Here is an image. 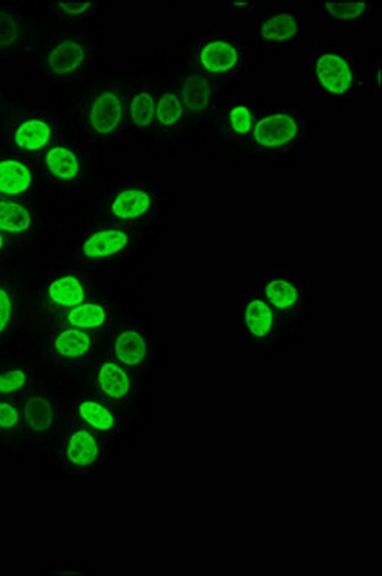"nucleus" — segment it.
<instances>
[{
    "instance_id": "f257e3e1",
    "label": "nucleus",
    "mask_w": 382,
    "mask_h": 576,
    "mask_svg": "<svg viewBox=\"0 0 382 576\" xmlns=\"http://www.w3.org/2000/svg\"><path fill=\"white\" fill-rule=\"evenodd\" d=\"M309 133L305 117L297 109L273 108L259 113L251 149L260 156H283L301 148Z\"/></svg>"
},
{
    "instance_id": "f03ea898",
    "label": "nucleus",
    "mask_w": 382,
    "mask_h": 576,
    "mask_svg": "<svg viewBox=\"0 0 382 576\" xmlns=\"http://www.w3.org/2000/svg\"><path fill=\"white\" fill-rule=\"evenodd\" d=\"M315 89L323 97L349 98L361 88V74L353 54L335 46H321L310 54Z\"/></svg>"
},
{
    "instance_id": "7ed1b4c3",
    "label": "nucleus",
    "mask_w": 382,
    "mask_h": 576,
    "mask_svg": "<svg viewBox=\"0 0 382 576\" xmlns=\"http://www.w3.org/2000/svg\"><path fill=\"white\" fill-rule=\"evenodd\" d=\"M193 68L203 77H231L247 70V50L226 34L199 39L192 50Z\"/></svg>"
},
{
    "instance_id": "20e7f679",
    "label": "nucleus",
    "mask_w": 382,
    "mask_h": 576,
    "mask_svg": "<svg viewBox=\"0 0 382 576\" xmlns=\"http://www.w3.org/2000/svg\"><path fill=\"white\" fill-rule=\"evenodd\" d=\"M124 94L120 89L106 86L94 94L85 108L83 122L89 135L97 140H112L123 129L125 120Z\"/></svg>"
},
{
    "instance_id": "39448f33",
    "label": "nucleus",
    "mask_w": 382,
    "mask_h": 576,
    "mask_svg": "<svg viewBox=\"0 0 382 576\" xmlns=\"http://www.w3.org/2000/svg\"><path fill=\"white\" fill-rule=\"evenodd\" d=\"M156 211V193L145 183L118 184L108 195V213L117 225H135L151 219Z\"/></svg>"
},
{
    "instance_id": "423d86ee",
    "label": "nucleus",
    "mask_w": 382,
    "mask_h": 576,
    "mask_svg": "<svg viewBox=\"0 0 382 576\" xmlns=\"http://www.w3.org/2000/svg\"><path fill=\"white\" fill-rule=\"evenodd\" d=\"M61 461L63 467L76 475H89L101 467L108 456L106 441L89 430L74 425L61 441Z\"/></svg>"
},
{
    "instance_id": "0eeeda50",
    "label": "nucleus",
    "mask_w": 382,
    "mask_h": 576,
    "mask_svg": "<svg viewBox=\"0 0 382 576\" xmlns=\"http://www.w3.org/2000/svg\"><path fill=\"white\" fill-rule=\"evenodd\" d=\"M137 242V232L124 225H102L83 239L80 258L88 263H108L124 259Z\"/></svg>"
},
{
    "instance_id": "6e6552de",
    "label": "nucleus",
    "mask_w": 382,
    "mask_h": 576,
    "mask_svg": "<svg viewBox=\"0 0 382 576\" xmlns=\"http://www.w3.org/2000/svg\"><path fill=\"white\" fill-rule=\"evenodd\" d=\"M76 425L89 430L101 439H117L124 430V420L120 409L106 401L100 394H85L73 405Z\"/></svg>"
},
{
    "instance_id": "1a4fd4ad",
    "label": "nucleus",
    "mask_w": 382,
    "mask_h": 576,
    "mask_svg": "<svg viewBox=\"0 0 382 576\" xmlns=\"http://www.w3.org/2000/svg\"><path fill=\"white\" fill-rule=\"evenodd\" d=\"M251 41L259 46H298L303 41L301 14L293 10H275L260 18L251 30Z\"/></svg>"
},
{
    "instance_id": "9d476101",
    "label": "nucleus",
    "mask_w": 382,
    "mask_h": 576,
    "mask_svg": "<svg viewBox=\"0 0 382 576\" xmlns=\"http://www.w3.org/2000/svg\"><path fill=\"white\" fill-rule=\"evenodd\" d=\"M97 393L117 407L130 404L137 396V382L132 370L116 358L106 355L98 358L96 365Z\"/></svg>"
},
{
    "instance_id": "9b49d317",
    "label": "nucleus",
    "mask_w": 382,
    "mask_h": 576,
    "mask_svg": "<svg viewBox=\"0 0 382 576\" xmlns=\"http://www.w3.org/2000/svg\"><path fill=\"white\" fill-rule=\"evenodd\" d=\"M48 352L58 365H83L96 352V338L86 330L62 325L50 335Z\"/></svg>"
},
{
    "instance_id": "f8f14e48",
    "label": "nucleus",
    "mask_w": 382,
    "mask_h": 576,
    "mask_svg": "<svg viewBox=\"0 0 382 576\" xmlns=\"http://www.w3.org/2000/svg\"><path fill=\"white\" fill-rule=\"evenodd\" d=\"M306 287L305 282L294 275L273 272L263 280L260 294L266 298L279 315H293L305 305Z\"/></svg>"
},
{
    "instance_id": "ddd939ff",
    "label": "nucleus",
    "mask_w": 382,
    "mask_h": 576,
    "mask_svg": "<svg viewBox=\"0 0 382 576\" xmlns=\"http://www.w3.org/2000/svg\"><path fill=\"white\" fill-rule=\"evenodd\" d=\"M277 317L274 307L260 292L248 294L240 303V322L243 335L253 343H268L277 333Z\"/></svg>"
},
{
    "instance_id": "4468645a",
    "label": "nucleus",
    "mask_w": 382,
    "mask_h": 576,
    "mask_svg": "<svg viewBox=\"0 0 382 576\" xmlns=\"http://www.w3.org/2000/svg\"><path fill=\"white\" fill-rule=\"evenodd\" d=\"M110 357L116 358L130 370L144 369L152 362L151 339L138 327H121L110 341Z\"/></svg>"
},
{
    "instance_id": "2eb2a0df",
    "label": "nucleus",
    "mask_w": 382,
    "mask_h": 576,
    "mask_svg": "<svg viewBox=\"0 0 382 576\" xmlns=\"http://www.w3.org/2000/svg\"><path fill=\"white\" fill-rule=\"evenodd\" d=\"M54 128L42 113H26L13 122L10 129L11 145L18 152L41 153L53 143Z\"/></svg>"
},
{
    "instance_id": "dca6fc26",
    "label": "nucleus",
    "mask_w": 382,
    "mask_h": 576,
    "mask_svg": "<svg viewBox=\"0 0 382 576\" xmlns=\"http://www.w3.org/2000/svg\"><path fill=\"white\" fill-rule=\"evenodd\" d=\"M89 297H92V286L76 271L54 272L46 283V302L61 313Z\"/></svg>"
},
{
    "instance_id": "f3484780",
    "label": "nucleus",
    "mask_w": 382,
    "mask_h": 576,
    "mask_svg": "<svg viewBox=\"0 0 382 576\" xmlns=\"http://www.w3.org/2000/svg\"><path fill=\"white\" fill-rule=\"evenodd\" d=\"M61 319L63 326L76 327L86 333H102L110 326L109 307L105 300L89 297L80 305L62 311Z\"/></svg>"
},
{
    "instance_id": "a211bd4d",
    "label": "nucleus",
    "mask_w": 382,
    "mask_h": 576,
    "mask_svg": "<svg viewBox=\"0 0 382 576\" xmlns=\"http://www.w3.org/2000/svg\"><path fill=\"white\" fill-rule=\"evenodd\" d=\"M46 175L55 184L77 183L81 177V155L73 145L55 144L45 153Z\"/></svg>"
},
{
    "instance_id": "6ab92c4d",
    "label": "nucleus",
    "mask_w": 382,
    "mask_h": 576,
    "mask_svg": "<svg viewBox=\"0 0 382 576\" xmlns=\"http://www.w3.org/2000/svg\"><path fill=\"white\" fill-rule=\"evenodd\" d=\"M34 187V170L26 161L0 156V197L19 199L30 195Z\"/></svg>"
},
{
    "instance_id": "aec40b11",
    "label": "nucleus",
    "mask_w": 382,
    "mask_h": 576,
    "mask_svg": "<svg viewBox=\"0 0 382 576\" xmlns=\"http://www.w3.org/2000/svg\"><path fill=\"white\" fill-rule=\"evenodd\" d=\"M88 62V51L81 42L73 37H62L50 46L46 65L51 73L69 77L77 74Z\"/></svg>"
},
{
    "instance_id": "412c9836",
    "label": "nucleus",
    "mask_w": 382,
    "mask_h": 576,
    "mask_svg": "<svg viewBox=\"0 0 382 576\" xmlns=\"http://www.w3.org/2000/svg\"><path fill=\"white\" fill-rule=\"evenodd\" d=\"M185 116L198 117L211 109L216 98V86L203 75H187L179 83L178 90Z\"/></svg>"
},
{
    "instance_id": "4be33fe9",
    "label": "nucleus",
    "mask_w": 382,
    "mask_h": 576,
    "mask_svg": "<svg viewBox=\"0 0 382 576\" xmlns=\"http://www.w3.org/2000/svg\"><path fill=\"white\" fill-rule=\"evenodd\" d=\"M23 427L34 436H48L55 428V412L45 394H26L22 404Z\"/></svg>"
},
{
    "instance_id": "5701e85b",
    "label": "nucleus",
    "mask_w": 382,
    "mask_h": 576,
    "mask_svg": "<svg viewBox=\"0 0 382 576\" xmlns=\"http://www.w3.org/2000/svg\"><path fill=\"white\" fill-rule=\"evenodd\" d=\"M33 227V213L25 204L18 199L0 197V231L6 232L7 236L21 238L30 235Z\"/></svg>"
},
{
    "instance_id": "b1692460",
    "label": "nucleus",
    "mask_w": 382,
    "mask_h": 576,
    "mask_svg": "<svg viewBox=\"0 0 382 576\" xmlns=\"http://www.w3.org/2000/svg\"><path fill=\"white\" fill-rule=\"evenodd\" d=\"M156 93L152 88L133 90L125 109V118L133 129L144 132L156 122Z\"/></svg>"
},
{
    "instance_id": "393cba45",
    "label": "nucleus",
    "mask_w": 382,
    "mask_h": 576,
    "mask_svg": "<svg viewBox=\"0 0 382 576\" xmlns=\"http://www.w3.org/2000/svg\"><path fill=\"white\" fill-rule=\"evenodd\" d=\"M318 10L326 21L337 25L364 22L372 13L373 2H320Z\"/></svg>"
},
{
    "instance_id": "a878e982",
    "label": "nucleus",
    "mask_w": 382,
    "mask_h": 576,
    "mask_svg": "<svg viewBox=\"0 0 382 576\" xmlns=\"http://www.w3.org/2000/svg\"><path fill=\"white\" fill-rule=\"evenodd\" d=\"M35 374L23 366H10L0 369V400H18L33 390Z\"/></svg>"
},
{
    "instance_id": "bb28decb",
    "label": "nucleus",
    "mask_w": 382,
    "mask_h": 576,
    "mask_svg": "<svg viewBox=\"0 0 382 576\" xmlns=\"http://www.w3.org/2000/svg\"><path fill=\"white\" fill-rule=\"evenodd\" d=\"M258 110L245 100L230 102L226 112V129L231 137L242 138L253 132L258 121Z\"/></svg>"
},
{
    "instance_id": "cd10ccee",
    "label": "nucleus",
    "mask_w": 382,
    "mask_h": 576,
    "mask_svg": "<svg viewBox=\"0 0 382 576\" xmlns=\"http://www.w3.org/2000/svg\"><path fill=\"white\" fill-rule=\"evenodd\" d=\"M185 110L178 90H165L156 101V122L163 129L175 130L183 124Z\"/></svg>"
},
{
    "instance_id": "c85d7f7f",
    "label": "nucleus",
    "mask_w": 382,
    "mask_h": 576,
    "mask_svg": "<svg viewBox=\"0 0 382 576\" xmlns=\"http://www.w3.org/2000/svg\"><path fill=\"white\" fill-rule=\"evenodd\" d=\"M19 317V297L13 283L0 280V339L11 334Z\"/></svg>"
},
{
    "instance_id": "c756f323",
    "label": "nucleus",
    "mask_w": 382,
    "mask_h": 576,
    "mask_svg": "<svg viewBox=\"0 0 382 576\" xmlns=\"http://www.w3.org/2000/svg\"><path fill=\"white\" fill-rule=\"evenodd\" d=\"M23 427L22 407L14 400H0V436H13Z\"/></svg>"
},
{
    "instance_id": "7c9ffc66",
    "label": "nucleus",
    "mask_w": 382,
    "mask_h": 576,
    "mask_svg": "<svg viewBox=\"0 0 382 576\" xmlns=\"http://www.w3.org/2000/svg\"><path fill=\"white\" fill-rule=\"evenodd\" d=\"M53 11L57 18L68 22L86 21L96 11V3L94 2H62L53 3Z\"/></svg>"
},
{
    "instance_id": "2f4dec72",
    "label": "nucleus",
    "mask_w": 382,
    "mask_h": 576,
    "mask_svg": "<svg viewBox=\"0 0 382 576\" xmlns=\"http://www.w3.org/2000/svg\"><path fill=\"white\" fill-rule=\"evenodd\" d=\"M11 243L6 232L0 231V259L6 258L10 252Z\"/></svg>"
},
{
    "instance_id": "473e14b6",
    "label": "nucleus",
    "mask_w": 382,
    "mask_h": 576,
    "mask_svg": "<svg viewBox=\"0 0 382 576\" xmlns=\"http://www.w3.org/2000/svg\"><path fill=\"white\" fill-rule=\"evenodd\" d=\"M231 10H234V8H238V10H253L254 3L253 2H232L230 3Z\"/></svg>"
},
{
    "instance_id": "72a5a7b5",
    "label": "nucleus",
    "mask_w": 382,
    "mask_h": 576,
    "mask_svg": "<svg viewBox=\"0 0 382 576\" xmlns=\"http://www.w3.org/2000/svg\"><path fill=\"white\" fill-rule=\"evenodd\" d=\"M376 88L381 90V63H378L375 68Z\"/></svg>"
}]
</instances>
